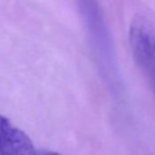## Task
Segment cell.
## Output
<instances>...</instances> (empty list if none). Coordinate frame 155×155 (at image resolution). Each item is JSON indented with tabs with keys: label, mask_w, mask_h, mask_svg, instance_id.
I'll list each match as a JSON object with an SVG mask.
<instances>
[{
	"label": "cell",
	"mask_w": 155,
	"mask_h": 155,
	"mask_svg": "<svg viewBox=\"0 0 155 155\" xmlns=\"http://www.w3.org/2000/svg\"><path fill=\"white\" fill-rule=\"evenodd\" d=\"M129 38L133 58L155 95V27L147 18L137 16L131 21Z\"/></svg>",
	"instance_id": "1"
},
{
	"label": "cell",
	"mask_w": 155,
	"mask_h": 155,
	"mask_svg": "<svg viewBox=\"0 0 155 155\" xmlns=\"http://www.w3.org/2000/svg\"><path fill=\"white\" fill-rule=\"evenodd\" d=\"M0 155H37L28 136L0 114Z\"/></svg>",
	"instance_id": "2"
}]
</instances>
